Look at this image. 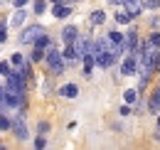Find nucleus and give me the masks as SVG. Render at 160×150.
Here are the masks:
<instances>
[{
	"mask_svg": "<svg viewBox=\"0 0 160 150\" xmlns=\"http://www.w3.org/2000/svg\"><path fill=\"white\" fill-rule=\"evenodd\" d=\"M35 148H47V140H44V135H40V138L35 140Z\"/></svg>",
	"mask_w": 160,
	"mask_h": 150,
	"instance_id": "26",
	"label": "nucleus"
},
{
	"mask_svg": "<svg viewBox=\"0 0 160 150\" xmlns=\"http://www.w3.org/2000/svg\"><path fill=\"white\" fill-rule=\"evenodd\" d=\"M37 131H40V135H44V133L49 131V123H47V121H42L40 126H37Z\"/></svg>",
	"mask_w": 160,
	"mask_h": 150,
	"instance_id": "24",
	"label": "nucleus"
},
{
	"mask_svg": "<svg viewBox=\"0 0 160 150\" xmlns=\"http://www.w3.org/2000/svg\"><path fill=\"white\" fill-rule=\"evenodd\" d=\"M123 98H126V103H136V101H138V91H136V89H126V91H123Z\"/></svg>",
	"mask_w": 160,
	"mask_h": 150,
	"instance_id": "17",
	"label": "nucleus"
},
{
	"mask_svg": "<svg viewBox=\"0 0 160 150\" xmlns=\"http://www.w3.org/2000/svg\"><path fill=\"white\" fill-rule=\"evenodd\" d=\"M89 22H91V25H103V22H106V12H103V10H94V12L89 15Z\"/></svg>",
	"mask_w": 160,
	"mask_h": 150,
	"instance_id": "13",
	"label": "nucleus"
},
{
	"mask_svg": "<svg viewBox=\"0 0 160 150\" xmlns=\"http://www.w3.org/2000/svg\"><path fill=\"white\" fill-rule=\"evenodd\" d=\"M155 138H158V140H160V128H158V133H155Z\"/></svg>",
	"mask_w": 160,
	"mask_h": 150,
	"instance_id": "33",
	"label": "nucleus"
},
{
	"mask_svg": "<svg viewBox=\"0 0 160 150\" xmlns=\"http://www.w3.org/2000/svg\"><path fill=\"white\" fill-rule=\"evenodd\" d=\"M42 59H44V49L35 47V49H32V62H42Z\"/></svg>",
	"mask_w": 160,
	"mask_h": 150,
	"instance_id": "21",
	"label": "nucleus"
},
{
	"mask_svg": "<svg viewBox=\"0 0 160 150\" xmlns=\"http://www.w3.org/2000/svg\"><path fill=\"white\" fill-rule=\"evenodd\" d=\"M59 96H64V98H77L79 96V86L77 84H64L59 89Z\"/></svg>",
	"mask_w": 160,
	"mask_h": 150,
	"instance_id": "10",
	"label": "nucleus"
},
{
	"mask_svg": "<svg viewBox=\"0 0 160 150\" xmlns=\"http://www.w3.org/2000/svg\"><path fill=\"white\" fill-rule=\"evenodd\" d=\"M40 35H44V27H42V25H30V27H25V30H22L20 42H22V44H32Z\"/></svg>",
	"mask_w": 160,
	"mask_h": 150,
	"instance_id": "2",
	"label": "nucleus"
},
{
	"mask_svg": "<svg viewBox=\"0 0 160 150\" xmlns=\"http://www.w3.org/2000/svg\"><path fill=\"white\" fill-rule=\"evenodd\" d=\"M62 57L67 59V62H77L79 57H77V49H74V44H67V49L62 52Z\"/></svg>",
	"mask_w": 160,
	"mask_h": 150,
	"instance_id": "14",
	"label": "nucleus"
},
{
	"mask_svg": "<svg viewBox=\"0 0 160 150\" xmlns=\"http://www.w3.org/2000/svg\"><path fill=\"white\" fill-rule=\"evenodd\" d=\"M10 116H5V113H0V131H10Z\"/></svg>",
	"mask_w": 160,
	"mask_h": 150,
	"instance_id": "20",
	"label": "nucleus"
},
{
	"mask_svg": "<svg viewBox=\"0 0 160 150\" xmlns=\"http://www.w3.org/2000/svg\"><path fill=\"white\" fill-rule=\"evenodd\" d=\"M52 15H54L57 20H67L69 15H72V8H69L67 2H57V5L52 8Z\"/></svg>",
	"mask_w": 160,
	"mask_h": 150,
	"instance_id": "7",
	"label": "nucleus"
},
{
	"mask_svg": "<svg viewBox=\"0 0 160 150\" xmlns=\"http://www.w3.org/2000/svg\"><path fill=\"white\" fill-rule=\"evenodd\" d=\"M155 72H160V47H158V52H155Z\"/></svg>",
	"mask_w": 160,
	"mask_h": 150,
	"instance_id": "31",
	"label": "nucleus"
},
{
	"mask_svg": "<svg viewBox=\"0 0 160 150\" xmlns=\"http://www.w3.org/2000/svg\"><path fill=\"white\" fill-rule=\"evenodd\" d=\"M0 145H2V143H0Z\"/></svg>",
	"mask_w": 160,
	"mask_h": 150,
	"instance_id": "35",
	"label": "nucleus"
},
{
	"mask_svg": "<svg viewBox=\"0 0 160 150\" xmlns=\"http://www.w3.org/2000/svg\"><path fill=\"white\" fill-rule=\"evenodd\" d=\"M10 72V64L8 62H0V74H8Z\"/></svg>",
	"mask_w": 160,
	"mask_h": 150,
	"instance_id": "28",
	"label": "nucleus"
},
{
	"mask_svg": "<svg viewBox=\"0 0 160 150\" xmlns=\"http://www.w3.org/2000/svg\"><path fill=\"white\" fill-rule=\"evenodd\" d=\"M27 2H30V0H12V5H15V8H25Z\"/></svg>",
	"mask_w": 160,
	"mask_h": 150,
	"instance_id": "30",
	"label": "nucleus"
},
{
	"mask_svg": "<svg viewBox=\"0 0 160 150\" xmlns=\"http://www.w3.org/2000/svg\"><path fill=\"white\" fill-rule=\"evenodd\" d=\"M158 128H160V116H158Z\"/></svg>",
	"mask_w": 160,
	"mask_h": 150,
	"instance_id": "34",
	"label": "nucleus"
},
{
	"mask_svg": "<svg viewBox=\"0 0 160 150\" xmlns=\"http://www.w3.org/2000/svg\"><path fill=\"white\" fill-rule=\"evenodd\" d=\"M123 10L128 15H133V18H138L145 8H143V0H123Z\"/></svg>",
	"mask_w": 160,
	"mask_h": 150,
	"instance_id": "6",
	"label": "nucleus"
},
{
	"mask_svg": "<svg viewBox=\"0 0 160 150\" xmlns=\"http://www.w3.org/2000/svg\"><path fill=\"white\" fill-rule=\"evenodd\" d=\"M94 57H96V64H99L101 69H108V67H111V64L118 59V57L113 54L111 49H106V52H99V54H94Z\"/></svg>",
	"mask_w": 160,
	"mask_h": 150,
	"instance_id": "5",
	"label": "nucleus"
},
{
	"mask_svg": "<svg viewBox=\"0 0 160 150\" xmlns=\"http://www.w3.org/2000/svg\"><path fill=\"white\" fill-rule=\"evenodd\" d=\"M131 103H126V106H121V116H131Z\"/></svg>",
	"mask_w": 160,
	"mask_h": 150,
	"instance_id": "27",
	"label": "nucleus"
},
{
	"mask_svg": "<svg viewBox=\"0 0 160 150\" xmlns=\"http://www.w3.org/2000/svg\"><path fill=\"white\" fill-rule=\"evenodd\" d=\"M32 44H35V47H40V49H47V47L52 44V39H49V35H40V37L32 42Z\"/></svg>",
	"mask_w": 160,
	"mask_h": 150,
	"instance_id": "15",
	"label": "nucleus"
},
{
	"mask_svg": "<svg viewBox=\"0 0 160 150\" xmlns=\"http://www.w3.org/2000/svg\"><path fill=\"white\" fill-rule=\"evenodd\" d=\"M22 62H25V59H22V54H12V64H18V67H20Z\"/></svg>",
	"mask_w": 160,
	"mask_h": 150,
	"instance_id": "29",
	"label": "nucleus"
},
{
	"mask_svg": "<svg viewBox=\"0 0 160 150\" xmlns=\"http://www.w3.org/2000/svg\"><path fill=\"white\" fill-rule=\"evenodd\" d=\"M25 20H27L25 8H18V10H15V15H12V20H10V27H22V25H25Z\"/></svg>",
	"mask_w": 160,
	"mask_h": 150,
	"instance_id": "11",
	"label": "nucleus"
},
{
	"mask_svg": "<svg viewBox=\"0 0 160 150\" xmlns=\"http://www.w3.org/2000/svg\"><path fill=\"white\" fill-rule=\"evenodd\" d=\"M81 62H84V74H86V76H91L94 67H96V57L91 54V52H86V54L81 57Z\"/></svg>",
	"mask_w": 160,
	"mask_h": 150,
	"instance_id": "9",
	"label": "nucleus"
},
{
	"mask_svg": "<svg viewBox=\"0 0 160 150\" xmlns=\"http://www.w3.org/2000/svg\"><path fill=\"white\" fill-rule=\"evenodd\" d=\"M44 59H47V64H49V72L54 76H59V74H64V57L49 44L47 47V52H44Z\"/></svg>",
	"mask_w": 160,
	"mask_h": 150,
	"instance_id": "1",
	"label": "nucleus"
},
{
	"mask_svg": "<svg viewBox=\"0 0 160 150\" xmlns=\"http://www.w3.org/2000/svg\"><path fill=\"white\" fill-rule=\"evenodd\" d=\"M49 2H52V5H57V2H62V0H49Z\"/></svg>",
	"mask_w": 160,
	"mask_h": 150,
	"instance_id": "32",
	"label": "nucleus"
},
{
	"mask_svg": "<svg viewBox=\"0 0 160 150\" xmlns=\"http://www.w3.org/2000/svg\"><path fill=\"white\" fill-rule=\"evenodd\" d=\"M143 8H148V10H158V8H160V0H145Z\"/></svg>",
	"mask_w": 160,
	"mask_h": 150,
	"instance_id": "23",
	"label": "nucleus"
},
{
	"mask_svg": "<svg viewBox=\"0 0 160 150\" xmlns=\"http://www.w3.org/2000/svg\"><path fill=\"white\" fill-rule=\"evenodd\" d=\"M106 37L111 39L113 44H121V42H123V32H118V30H111V32H108Z\"/></svg>",
	"mask_w": 160,
	"mask_h": 150,
	"instance_id": "19",
	"label": "nucleus"
},
{
	"mask_svg": "<svg viewBox=\"0 0 160 150\" xmlns=\"http://www.w3.org/2000/svg\"><path fill=\"white\" fill-rule=\"evenodd\" d=\"M22 111H25V108H20V113L15 116V121L10 123V128L15 131V138H18V140H27V128H25V116H22Z\"/></svg>",
	"mask_w": 160,
	"mask_h": 150,
	"instance_id": "3",
	"label": "nucleus"
},
{
	"mask_svg": "<svg viewBox=\"0 0 160 150\" xmlns=\"http://www.w3.org/2000/svg\"><path fill=\"white\" fill-rule=\"evenodd\" d=\"M148 111H150V113H160V89L150 94V101H148Z\"/></svg>",
	"mask_w": 160,
	"mask_h": 150,
	"instance_id": "12",
	"label": "nucleus"
},
{
	"mask_svg": "<svg viewBox=\"0 0 160 150\" xmlns=\"http://www.w3.org/2000/svg\"><path fill=\"white\" fill-rule=\"evenodd\" d=\"M77 37H79V30H77V25H67V27L62 30V39H64L67 44H72Z\"/></svg>",
	"mask_w": 160,
	"mask_h": 150,
	"instance_id": "8",
	"label": "nucleus"
},
{
	"mask_svg": "<svg viewBox=\"0 0 160 150\" xmlns=\"http://www.w3.org/2000/svg\"><path fill=\"white\" fill-rule=\"evenodd\" d=\"M5 39H8V27H5V25H0V44H2Z\"/></svg>",
	"mask_w": 160,
	"mask_h": 150,
	"instance_id": "25",
	"label": "nucleus"
},
{
	"mask_svg": "<svg viewBox=\"0 0 160 150\" xmlns=\"http://www.w3.org/2000/svg\"><path fill=\"white\" fill-rule=\"evenodd\" d=\"M131 20H133V15H128L126 10H121V12H116V22H118V25H128Z\"/></svg>",
	"mask_w": 160,
	"mask_h": 150,
	"instance_id": "18",
	"label": "nucleus"
},
{
	"mask_svg": "<svg viewBox=\"0 0 160 150\" xmlns=\"http://www.w3.org/2000/svg\"><path fill=\"white\" fill-rule=\"evenodd\" d=\"M121 74H123V76L138 74V57H136V54H128L126 59H123V64H121Z\"/></svg>",
	"mask_w": 160,
	"mask_h": 150,
	"instance_id": "4",
	"label": "nucleus"
},
{
	"mask_svg": "<svg viewBox=\"0 0 160 150\" xmlns=\"http://www.w3.org/2000/svg\"><path fill=\"white\" fill-rule=\"evenodd\" d=\"M148 42H150V47H155V49H158V47H160V32H153V35L148 37Z\"/></svg>",
	"mask_w": 160,
	"mask_h": 150,
	"instance_id": "22",
	"label": "nucleus"
},
{
	"mask_svg": "<svg viewBox=\"0 0 160 150\" xmlns=\"http://www.w3.org/2000/svg\"><path fill=\"white\" fill-rule=\"evenodd\" d=\"M32 10H35V15H44L47 12V0H35L32 2Z\"/></svg>",
	"mask_w": 160,
	"mask_h": 150,
	"instance_id": "16",
	"label": "nucleus"
}]
</instances>
